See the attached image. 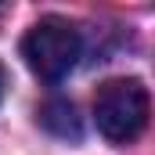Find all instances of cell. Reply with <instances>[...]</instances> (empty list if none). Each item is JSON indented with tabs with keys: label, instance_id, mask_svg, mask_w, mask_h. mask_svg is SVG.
Wrapping results in <instances>:
<instances>
[{
	"label": "cell",
	"instance_id": "1",
	"mask_svg": "<svg viewBox=\"0 0 155 155\" xmlns=\"http://www.w3.org/2000/svg\"><path fill=\"white\" fill-rule=\"evenodd\" d=\"M152 116V101L141 79H108L94 97V123L105 141L130 144L144 134Z\"/></svg>",
	"mask_w": 155,
	"mask_h": 155
},
{
	"label": "cell",
	"instance_id": "2",
	"mask_svg": "<svg viewBox=\"0 0 155 155\" xmlns=\"http://www.w3.org/2000/svg\"><path fill=\"white\" fill-rule=\"evenodd\" d=\"M79 54H83V36L65 18H40L36 25L25 33V40H22L25 65L40 79H47V83L69 76L76 69Z\"/></svg>",
	"mask_w": 155,
	"mask_h": 155
},
{
	"label": "cell",
	"instance_id": "3",
	"mask_svg": "<svg viewBox=\"0 0 155 155\" xmlns=\"http://www.w3.org/2000/svg\"><path fill=\"white\" fill-rule=\"evenodd\" d=\"M40 123L58 137H79V119L69 101H47L40 108Z\"/></svg>",
	"mask_w": 155,
	"mask_h": 155
},
{
	"label": "cell",
	"instance_id": "4",
	"mask_svg": "<svg viewBox=\"0 0 155 155\" xmlns=\"http://www.w3.org/2000/svg\"><path fill=\"white\" fill-rule=\"evenodd\" d=\"M4 87H7V76H4V65H0V101H4Z\"/></svg>",
	"mask_w": 155,
	"mask_h": 155
}]
</instances>
